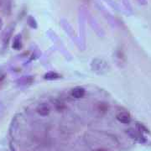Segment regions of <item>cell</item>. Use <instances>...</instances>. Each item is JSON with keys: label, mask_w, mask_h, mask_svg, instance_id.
Masks as SVG:
<instances>
[{"label": "cell", "mask_w": 151, "mask_h": 151, "mask_svg": "<svg viewBox=\"0 0 151 151\" xmlns=\"http://www.w3.org/2000/svg\"><path fill=\"white\" fill-rule=\"evenodd\" d=\"M36 112L40 116H47L50 113V107L46 103L39 104L36 108Z\"/></svg>", "instance_id": "cell-1"}, {"label": "cell", "mask_w": 151, "mask_h": 151, "mask_svg": "<svg viewBox=\"0 0 151 151\" xmlns=\"http://www.w3.org/2000/svg\"><path fill=\"white\" fill-rule=\"evenodd\" d=\"M85 89L83 87H81V86H76L75 88H73L71 92V95L76 99L83 97L85 96Z\"/></svg>", "instance_id": "cell-2"}, {"label": "cell", "mask_w": 151, "mask_h": 151, "mask_svg": "<svg viewBox=\"0 0 151 151\" xmlns=\"http://www.w3.org/2000/svg\"><path fill=\"white\" fill-rule=\"evenodd\" d=\"M117 119L118 122L122 123H129L131 120V117L129 113L127 112H120L117 114Z\"/></svg>", "instance_id": "cell-3"}, {"label": "cell", "mask_w": 151, "mask_h": 151, "mask_svg": "<svg viewBox=\"0 0 151 151\" xmlns=\"http://www.w3.org/2000/svg\"><path fill=\"white\" fill-rule=\"evenodd\" d=\"M22 46V39H21V35H16L14 41H13V48L14 50H19Z\"/></svg>", "instance_id": "cell-4"}, {"label": "cell", "mask_w": 151, "mask_h": 151, "mask_svg": "<svg viewBox=\"0 0 151 151\" xmlns=\"http://www.w3.org/2000/svg\"><path fill=\"white\" fill-rule=\"evenodd\" d=\"M60 77H61V75L57 74L56 72H53V71L48 72L44 76V78L46 79V80H56V79H58Z\"/></svg>", "instance_id": "cell-5"}, {"label": "cell", "mask_w": 151, "mask_h": 151, "mask_svg": "<svg viewBox=\"0 0 151 151\" xmlns=\"http://www.w3.org/2000/svg\"><path fill=\"white\" fill-rule=\"evenodd\" d=\"M27 23H28L29 26L33 29L37 28V22L35 19L32 16H29L28 19H27Z\"/></svg>", "instance_id": "cell-6"}, {"label": "cell", "mask_w": 151, "mask_h": 151, "mask_svg": "<svg viewBox=\"0 0 151 151\" xmlns=\"http://www.w3.org/2000/svg\"><path fill=\"white\" fill-rule=\"evenodd\" d=\"M2 27H3V20H2V19L0 18V30H1Z\"/></svg>", "instance_id": "cell-7"}, {"label": "cell", "mask_w": 151, "mask_h": 151, "mask_svg": "<svg viewBox=\"0 0 151 151\" xmlns=\"http://www.w3.org/2000/svg\"><path fill=\"white\" fill-rule=\"evenodd\" d=\"M96 151H106V150H97Z\"/></svg>", "instance_id": "cell-8"}]
</instances>
